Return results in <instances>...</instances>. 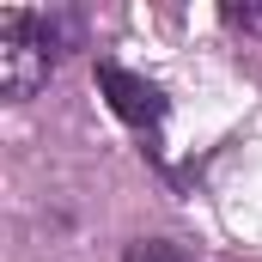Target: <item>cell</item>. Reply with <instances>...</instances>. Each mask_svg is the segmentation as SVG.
<instances>
[{"mask_svg": "<svg viewBox=\"0 0 262 262\" xmlns=\"http://www.w3.org/2000/svg\"><path fill=\"white\" fill-rule=\"evenodd\" d=\"M122 262H201V256L189 244H177V238H134L122 250Z\"/></svg>", "mask_w": 262, "mask_h": 262, "instance_id": "obj_3", "label": "cell"}, {"mask_svg": "<svg viewBox=\"0 0 262 262\" xmlns=\"http://www.w3.org/2000/svg\"><path fill=\"white\" fill-rule=\"evenodd\" d=\"M98 92L110 98V110L128 122V128H159L165 116H171V98L146 79V73H134L122 61H98Z\"/></svg>", "mask_w": 262, "mask_h": 262, "instance_id": "obj_2", "label": "cell"}, {"mask_svg": "<svg viewBox=\"0 0 262 262\" xmlns=\"http://www.w3.org/2000/svg\"><path fill=\"white\" fill-rule=\"evenodd\" d=\"M85 25L79 12H25V6H6L0 12V98L6 104H31L67 49H79Z\"/></svg>", "mask_w": 262, "mask_h": 262, "instance_id": "obj_1", "label": "cell"}, {"mask_svg": "<svg viewBox=\"0 0 262 262\" xmlns=\"http://www.w3.org/2000/svg\"><path fill=\"white\" fill-rule=\"evenodd\" d=\"M220 18H226L232 31H250V37H262V6H220Z\"/></svg>", "mask_w": 262, "mask_h": 262, "instance_id": "obj_4", "label": "cell"}]
</instances>
